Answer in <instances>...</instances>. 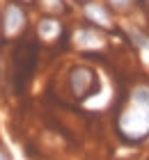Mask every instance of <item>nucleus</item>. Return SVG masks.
<instances>
[{"label": "nucleus", "instance_id": "1", "mask_svg": "<svg viewBox=\"0 0 149 160\" xmlns=\"http://www.w3.org/2000/svg\"><path fill=\"white\" fill-rule=\"evenodd\" d=\"M115 133L124 144L149 140V78L136 80L122 94L115 110Z\"/></svg>", "mask_w": 149, "mask_h": 160}, {"label": "nucleus", "instance_id": "2", "mask_svg": "<svg viewBox=\"0 0 149 160\" xmlns=\"http://www.w3.org/2000/svg\"><path fill=\"white\" fill-rule=\"evenodd\" d=\"M37 60H39V41H37V37H21L14 43L12 60H9L12 69L7 78H9V87L16 96L25 92L30 78L37 69Z\"/></svg>", "mask_w": 149, "mask_h": 160}, {"label": "nucleus", "instance_id": "3", "mask_svg": "<svg viewBox=\"0 0 149 160\" xmlns=\"http://www.w3.org/2000/svg\"><path fill=\"white\" fill-rule=\"evenodd\" d=\"M28 30V9L25 5L16 2V0H7L3 5V16H0V41L9 43L19 41L25 37Z\"/></svg>", "mask_w": 149, "mask_h": 160}, {"label": "nucleus", "instance_id": "4", "mask_svg": "<svg viewBox=\"0 0 149 160\" xmlns=\"http://www.w3.org/2000/svg\"><path fill=\"white\" fill-rule=\"evenodd\" d=\"M101 87V80L96 76V71L87 64H73L67 71V89L73 98L85 101L89 96H94Z\"/></svg>", "mask_w": 149, "mask_h": 160}, {"label": "nucleus", "instance_id": "5", "mask_svg": "<svg viewBox=\"0 0 149 160\" xmlns=\"http://www.w3.org/2000/svg\"><path fill=\"white\" fill-rule=\"evenodd\" d=\"M71 43L80 55L92 57L108 46V32H103L99 28H94V25H89L83 21V25H78L71 32Z\"/></svg>", "mask_w": 149, "mask_h": 160}, {"label": "nucleus", "instance_id": "6", "mask_svg": "<svg viewBox=\"0 0 149 160\" xmlns=\"http://www.w3.org/2000/svg\"><path fill=\"white\" fill-rule=\"evenodd\" d=\"M80 16L85 23L99 28L103 32H119V23H117V14L103 2V0H87L80 5Z\"/></svg>", "mask_w": 149, "mask_h": 160}, {"label": "nucleus", "instance_id": "7", "mask_svg": "<svg viewBox=\"0 0 149 160\" xmlns=\"http://www.w3.org/2000/svg\"><path fill=\"white\" fill-rule=\"evenodd\" d=\"M35 37L39 43H57L67 39V25L60 16H48V14H41L39 21L35 23Z\"/></svg>", "mask_w": 149, "mask_h": 160}, {"label": "nucleus", "instance_id": "8", "mask_svg": "<svg viewBox=\"0 0 149 160\" xmlns=\"http://www.w3.org/2000/svg\"><path fill=\"white\" fill-rule=\"evenodd\" d=\"M122 32H124V39L129 41L138 53H149V32L145 28H140L136 23H129Z\"/></svg>", "mask_w": 149, "mask_h": 160}, {"label": "nucleus", "instance_id": "9", "mask_svg": "<svg viewBox=\"0 0 149 160\" xmlns=\"http://www.w3.org/2000/svg\"><path fill=\"white\" fill-rule=\"evenodd\" d=\"M117 16H129L138 9V0H103Z\"/></svg>", "mask_w": 149, "mask_h": 160}, {"label": "nucleus", "instance_id": "10", "mask_svg": "<svg viewBox=\"0 0 149 160\" xmlns=\"http://www.w3.org/2000/svg\"><path fill=\"white\" fill-rule=\"evenodd\" d=\"M39 7H41L44 14H48V16H62L67 12L64 0H39Z\"/></svg>", "mask_w": 149, "mask_h": 160}, {"label": "nucleus", "instance_id": "11", "mask_svg": "<svg viewBox=\"0 0 149 160\" xmlns=\"http://www.w3.org/2000/svg\"><path fill=\"white\" fill-rule=\"evenodd\" d=\"M0 160H12V156L7 153V149L3 147V144H0Z\"/></svg>", "mask_w": 149, "mask_h": 160}, {"label": "nucleus", "instance_id": "12", "mask_svg": "<svg viewBox=\"0 0 149 160\" xmlns=\"http://www.w3.org/2000/svg\"><path fill=\"white\" fill-rule=\"evenodd\" d=\"M71 2H76V5H83V2H87V0H71Z\"/></svg>", "mask_w": 149, "mask_h": 160}, {"label": "nucleus", "instance_id": "13", "mask_svg": "<svg viewBox=\"0 0 149 160\" xmlns=\"http://www.w3.org/2000/svg\"><path fill=\"white\" fill-rule=\"evenodd\" d=\"M0 16H3V5H0Z\"/></svg>", "mask_w": 149, "mask_h": 160}, {"label": "nucleus", "instance_id": "14", "mask_svg": "<svg viewBox=\"0 0 149 160\" xmlns=\"http://www.w3.org/2000/svg\"><path fill=\"white\" fill-rule=\"evenodd\" d=\"M145 7H147V9H149V2H147V5H145Z\"/></svg>", "mask_w": 149, "mask_h": 160}]
</instances>
